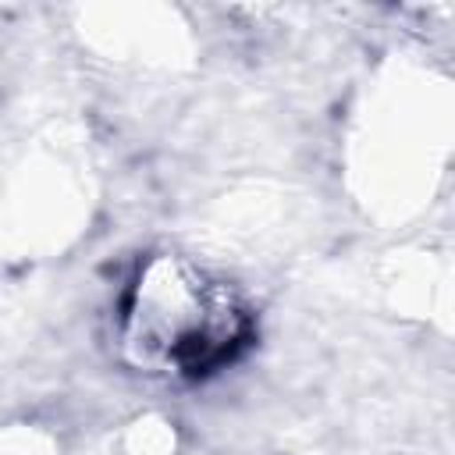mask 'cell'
Wrapping results in <instances>:
<instances>
[{"label":"cell","mask_w":455,"mask_h":455,"mask_svg":"<svg viewBox=\"0 0 455 455\" xmlns=\"http://www.w3.org/2000/svg\"><path fill=\"white\" fill-rule=\"evenodd\" d=\"M242 313L231 291L206 284L199 277H181L167 291L149 284L139 291L132 313V348L149 366L171 373H203L217 366L242 334Z\"/></svg>","instance_id":"obj_1"}]
</instances>
